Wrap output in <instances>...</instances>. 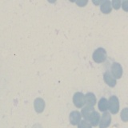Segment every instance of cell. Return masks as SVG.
Returning a JSON list of instances; mask_svg holds the SVG:
<instances>
[{
  "label": "cell",
  "mask_w": 128,
  "mask_h": 128,
  "mask_svg": "<svg viewBox=\"0 0 128 128\" xmlns=\"http://www.w3.org/2000/svg\"><path fill=\"white\" fill-rule=\"evenodd\" d=\"M94 110V109L93 107H90V106H85L84 108H82V111H81V114L82 116L84 118V119L85 120H87L88 117L90 116V114L92 113Z\"/></svg>",
  "instance_id": "cell-12"
},
{
  "label": "cell",
  "mask_w": 128,
  "mask_h": 128,
  "mask_svg": "<svg viewBox=\"0 0 128 128\" xmlns=\"http://www.w3.org/2000/svg\"><path fill=\"white\" fill-rule=\"evenodd\" d=\"M111 122L110 114L108 112H104L102 115V118L99 122V127L100 128H106L109 126L110 123Z\"/></svg>",
  "instance_id": "cell-6"
},
{
  "label": "cell",
  "mask_w": 128,
  "mask_h": 128,
  "mask_svg": "<svg viewBox=\"0 0 128 128\" xmlns=\"http://www.w3.org/2000/svg\"><path fill=\"white\" fill-rule=\"evenodd\" d=\"M74 105L77 108H81L86 104V96L82 92H76L73 96Z\"/></svg>",
  "instance_id": "cell-1"
},
{
  "label": "cell",
  "mask_w": 128,
  "mask_h": 128,
  "mask_svg": "<svg viewBox=\"0 0 128 128\" xmlns=\"http://www.w3.org/2000/svg\"><path fill=\"white\" fill-rule=\"evenodd\" d=\"M122 9L125 11H128V1H124L122 2Z\"/></svg>",
  "instance_id": "cell-18"
},
{
  "label": "cell",
  "mask_w": 128,
  "mask_h": 128,
  "mask_svg": "<svg viewBox=\"0 0 128 128\" xmlns=\"http://www.w3.org/2000/svg\"><path fill=\"white\" fill-rule=\"evenodd\" d=\"M104 81L106 82V83L108 86H110V87H113L115 86L116 84V80L113 77V75H111L109 72L106 71L105 74H104Z\"/></svg>",
  "instance_id": "cell-9"
},
{
  "label": "cell",
  "mask_w": 128,
  "mask_h": 128,
  "mask_svg": "<svg viewBox=\"0 0 128 128\" xmlns=\"http://www.w3.org/2000/svg\"><path fill=\"white\" fill-rule=\"evenodd\" d=\"M101 10L104 14H109L111 11V5L110 2L109 1H105L102 3L101 5Z\"/></svg>",
  "instance_id": "cell-13"
},
{
  "label": "cell",
  "mask_w": 128,
  "mask_h": 128,
  "mask_svg": "<svg viewBox=\"0 0 128 128\" xmlns=\"http://www.w3.org/2000/svg\"><path fill=\"white\" fill-rule=\"evenodd\" d=\"M86 121L89 122L92 126H98V124L100 122V115L97 111L94 110L90 114V116L88 117L87 120H86Z\"/></svg>",
  "instance_id": "cell-7"
},
{
  "label": "cell",
  "mask_w": 128,
  "mask_h": 128,
  "mask_svg": "<svg viewBox=\"0 0 128 128\" xmlns=\"http://www.w3.org/2000/svg\"><path fill=\"white\" fill-rule=\"evenodd\" d=\"M91 125L89 122L86 121V120H81L78 125V128H91Z\"/></svg>",
  "instance_id": "cell-14"
},
{
  "label": "cell",
  "mask_w": 128,
  "mask_h": 128,
  "mask_svg": "<svg viewBox=\"0 0 128 128\" xmlns=\"http://www.w3.org/2000/svg\"><path fill=\"white\" fill-rule=\"evenodd\" d=\"M45 101L41 98H37L34 101V107L37 113H42L45 109Z\"/></svg>",
  "instance_id": "cell-8"
},
{
  "label": "cell",
  "mask_w": 128,
  "mask_h": 128,
  "mask_svg": "<svg viewBox=\"0 0 128 128\" xmlns=\"http://www.w3.org/2000/svg\"><path fill=\"white\" fill-rule=\"evenodd\" d=\"M86 106H90V107H93L95 103H96V98L93 93H87L86 95Z\"/></svg>",
  "instance_id": "cell-10"
},
{
  "label": "cell",
  "mask_w": 128,
  "mask_h": 128,
  "mask_svg": "<svg viewBox=\"0 0 128 128\" xmlns=\"http://www.w3.org/2000/svg\"><path fill=\"white\" fill-rule=\"evenodd\" d=\"M121 118L123 122L128 121V108H124L121 112Z\"/></svg>",
  "instance_id": "cell-15"
},
{
  "label": "cell",
  "mask_w": 128,
  "mask_h": 128,
  "mask_svg": "<svg viewBox=\"0 0 128 128\" xmlns=\"http://www.w3.org/2000/svg\"><path fill=\"white\" fill-rule=\"evenodd\" d=\"M108 108H109V104H108L106 98H102L98 102V109L100 110V111L105 112Z\"/></svg>",
  "instance_id": "cell-11"
},
{
  "label": "cell",
  "mask_w": 128,
  "mask_h": 128,
  "mask_svg": "<svg viewBox=\"0 0 128 128\" xmlns=\"http://www.w3.org/2000/svg\"><path fill=\"white\" fill-rule=\"evenodd\" d=\"M112 6L114 8V9L118 10L119 9L120 6H121V2L120 1H118V0H115V1H113L112 2Z\"/></svg>",
  "instance_id": "cell-16"
},
{
  "label": "cell",
  "mask_w": 128,
  "mask_h": 128,
  "mask_svg": "<svg viewBox=\"0 0 128 128\" xmlns=\"http://www.w3.org/2000/svg\"><path fill=\"white\" fill-rule=\"evenodd\" d=\"M111 73L113 77L115 78H120L122 74V66H120L119 63L114 62L111 66Z\"/></svg>",
  "instance_id": "cell-5"
},
{
  "label": "cell",
  "mask_w": 128,
  "mask_h": 128,
  "mask_svg": "<svg viewBox=\"0 0 128 128\" xmlns=\"http://www.w3.org/2000/svg\"><path fill=\"white\" fill-rule=\"evenodd\" d=\"M93 60L95 62H102L106 58V52L103 48H98L93 54Z\"/></svg>",
  "instance_id": "cell-2"
},
{
  "label": "cell",
  "mask_w": 128,
  "mask_h": 128,
  "mask_svg": "<svg viewBox=\"0 0 128 128\" xmlns=\"http://www.w3.org/2000/svg\"><path fill=\"white\" fill-rule=\"evenodd\" d=\"M75 2L78 6H82H82H85L86 5L88 1H86V0H78V1H76Z\"/></svg>",
  "instance_id": "cell-17"
},
{
  "label": "cell",
  "mask_w": 128,
  "mask_h": 128,
  "mask_svg": "<svg viewBox=\"0 0 128 128\" xmlns=\"http://www.w3.org/2000/svg\"><path fill=\"white\" fill-rule=\"evenodd\" d=\"M109 108L108 109L110 110V111L112 114H117L118 111L119 110V102H118V99L116 96H111L109 99Z\"/></svg>",
  "instance_id": "cell-3"
},
{
  "label": "cell",
  "mask_w": 128,
  "mask_h": 128,
  "mask_svg": "<svg viewBox=\"0 0 128 128\" xmlns=\"http://www.w3.org/2000/svg\"><path fill=\"white\" fill-rule=\"evenodd\" d=\"M81 118H82L81 113L78 110H74L70 114V116H69L70 122L71 123V125H73V126L78 125V123L81 121Z\"/></svg>",
  "instance_id": "cell-4"
}]
</instances>
